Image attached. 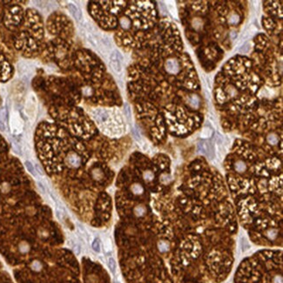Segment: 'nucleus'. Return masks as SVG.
<instances>
[{"label": "nucleus", "instance_id": "obj_1", "mask_svg": "<svg viewBox=\"0 0 283 283\" xmlns=\"http://www.w3.org/2000/svg\"><path fill=\"white\" fill-rule=\"evenodd\" d=\"M37 111V98L34 94H30L27 98L26 105H25V113L28 115V117L34 118Z\"/></svg>", "mask_w": 283, "mask_h": 283}, {"label": "nucleus", "instance_id": "obj_2", "mask_svg": "<svg viewBox=\"0 0 283 283\" xmlns=\"http://www.w3.org/2000/svg\"><path fill=\"white\" fill-rule=\"evenodd\" d=\"M11 128L13 133L19 134L23 130V122L20 119L19 114L13 113L11 119Z\"/></svg>", "mask_w": 283, "mask_h": 283}, {"label": "nucleus", "instance_id": "obj_3", "mask_svg": "<svg viewBox=\"0 0 283 283\" xmlns=\"http://www.w3.org/2000/svg\"><path fill=\"white\" fill-rule=\"evenodd\" d=\"M202 145H203V149H204V154L207 155L210 159H213V158L215 156L213 141V140H209V141L202 140Z\"/></svg>", "mask_w": 283, "mask_h": 283}, {"label": "nucleus", "instance_id": "obj_4", "mask_svg": "<svg viewBox=\"0 0 283 283\" xmlns=\"http://www.w3.org/2000/svg\"><path fill=\"white\" fill-rule=\"evenodd\" d=\"M66 164L71 167H78L81 164V159L80 157L74 152H71L67 155L66 158Z\"/></svg>", "mask_w": 283, "mask_h": 283}, {"label": "nucleus", "instance_id": "obj_5", "mask_svg": "<svg viewBox=\"0 0 283 283\" xmlns=\"http://www.w3.org/2000/svg\"><path fill=\"white\" fill-rule=\"evenodd\" d=\"M166 69L168 73L175 74L180 71V65L176 59L172 58L166 62Z\"/></svg>", "mask_w": 283, "mask_h": 283}, {"label": "nucleus", "instance_id": "obj_6", "mask_svg": "<svg viewBox=\"0 0 283 283\" xmlns=\"http://www.w3.org/2000/svg\"><path fill=\"white\" fill-rule=\"evenodd\" d=\"M68 8H69L70 12L72 13V15L73 16V18L75 19L76 21L81 22L83 16H82V12H81L80 9L74 4H68Z\"/></svg>", "mask_w": 283, "mask_h": 283}, {"label": "nucleus", "instance_id": "obj_7", "mask_svg": "<svg viewBox=\"0 0 283 283\" xmlns=\"http://www.w3.org/2000/svg\"><path fill=\"white\" fill-rule=\"evenodd\" d=\"M18 71H19L20 75H27L30 72V68L28 66V65L24 62H21L19 63L18 65Z\"/></svg>", "mask_w": 283, "mask_h": 283}, {"label": "nucleus", "instance_id": "obj_8", "mask_svg": "<svg viewBox=\"0 0 283 283\" xmlns=\"http://www.w3.org/2000/svg\"><path fill=\"white\" fill-rule=\"evenodd\" d=\"M213 135V131L210 126H205L200 132V138L204 139H210Z\"/></svg>", "mask_w": 283, "mask_h": 283}, {"label": "nucleus", "instance_id": "obj_9", "mask_svg": "<svg viewBox=\"0 0 283 283\" xmlns=\"http://www.w3.org/2000/svg\"><path fill=\"white\" fill-rule=\"evenodd\" d=\"M110 65L115 73H121L122 67H121V62L119 60H110Z\"/></svg>", "mask_w": 283, "mask_h": 283}, {"label": "nucleus", "instance_id": "obj_10", "mask_svg": "<svg viewBox=\"0 0 283 283\" xmlns=\"http://www.w3.org/2000/svg\"><path fill=\"white\" fill-rule=\"evenodd\" d=\"M266 141L268 142V144L272 145V146H275L278 144L279 142V138H278V135L275 134V133H270L267 135L266 137Z\"/></svg>", "mask_w": 283, "mask_h": 283}, {"label": "nucleus", "instance_id": "obj_11", "mask_svg": "<svg viewBox=\"0 0 283 283\" xmlns=\"http://www.w3.org/2000/svg\"><path fill=\"white\" fill-rule=\"evenodd\" d=\"M246 165L243 160H238L234 164V169L238 172H244L246 171Z\"/></svg>", "mask_w": 283, "mask_h": 283}, {"label": "nucleus", "instance_id": "obj_12", "mask_svg": "<svg viewBox=\"0 0 283 283\" xmlns=\"http://www.w3.org/2000/svg\"><path fill=\"white\" fill-rule=\"evenodd\" d=\"M158 248L159 250V252L161 253H166L169 250L170 245L169 243L167 241H160L158 243Z\"/></svg>", "mask_w": 283, "mask_h": 283}, {"label": "nucleus", "instance_id": "obj_13", "mask_svg": "<svg viewBox=\"0 0 283 283\" xmlns=\"http://www.w3.org/2000/svg\"><path fill=\"white\" fill-rule=\"evenodd\" d=\"M110 60H119L123 61V56L118 50H113L110 54Z\"/></svg>", "mask_w": 283, "mask_h": 283}, {"label": "nucleus", "instance_id": "obj_14", "mask_svg": "<svg viewBox=\"0 0 283 283\" xmlns=\"http://www.w3.org/2000/svg\"><path fill=\"white\" fill-rule=\"evenodd\" d=\"M24 165H25L27 170L30 172V173H31L32 176L37 177V173H38V172H37V171L35 169V167H34L30 161H25V162H24Z\"/></svg>", "mask_w": 283, "mask_h": 283}, {"label": "nucleus", "instance_id": "obj_15", "mask_svg": "<svg viewBox=\"0 0 283 283\" xmlns=\"http://www.w3.org/2000/svg\"><path fill=\"white\" fill-rule=\"evenodd\" d=\"M132 192L134 193V194H137V195H139V194H141L142 192H143V191H144V189L142 187V186L141 185H139V184H138V183H136V184H133L132 186Z\"/></svg>", "mask_w": 283, "mask_h": 283}, {"label": "nucleus", "instance_id": "obj_16", "mask_svg": "<svg viewBox=\"0 0 283 283\" xmlns=\"http://www.w3.org/2000/svg\"><path fill=\"white\" fill-rule=\"evenodd\" d=\"M250 50H251V44L249 42H246L239 49V52L241 53L246 54V53H248L250 52Z\"/></svg>", "mask_w": 283, "mask_h": 283}, {"label": "nucleus", "instance_id": "obj_17", "mask_svg": "<svg viewBox=\"0 0 283 283\" xmlns=\"http://www.w3.org/2000/svg\"><path fill=\"white\" fill-rule=\"evenodd\" d=\"M108 266H109L111 272H112L113 274H115L116 268H117V265H116L115 260L113 259V257H110V258L108 259Z\"/></svg>", "mask_w": 283, "mask_h": 283}, {"label": "nucleus", "instance_id": "obj_18", "mask_svg": "<svg viewBox=\"0 0 283 283\" xmlns=\"http://www.w3.org/2000/svg\"><path fill=\"white\" fill-rule=\"evenodd\" d=\"M104 249L106 250V252H110L113 249L112 241L109 238H106L104 240Z\"/></svg>", "mask_w": 283, "mask_h": 283}, {"label": "nucleus", "instance_id": "obj_19", "mask_svg": "<svg viewBox=\"0 0 283 283\" xmlns=\"http://www.w3.org/2000/svg\"><path fill=\"white\" fill-rule=\"evenodd\" d=\"M134 213L137 216H142L144 215V213H146V208L143 206H138L137 208H135L134 210Z\"/></svg>", "mask_w": 283, "mask_h": 283}, {"label": "nucleus", "instance_id": "obj_20", "mask_svg": "<svg viewBox=\"0 0 283 283\" xmlns=\"http://www.w3.org/2000/svg\"><path fill=\"white\" fill-rule=\"evenodd\" d=\"M143 177H144L145 180H147V181H151V180H153L154 175H153L152 172H151V171H146V172H144V173H143Z\"/></svg>", "mask_w": 283, "mask_h": 283}, {"label": "nucleus", "instance_id": "obj_21", "mask_svg": "<svg viewBox=\"0 0 283 283\" xmlns=\"http://www.w3.org/2000/svg\"><path fill=\"white\" fill-rule=\"evenodd\" d=\"M266 236L270 240H274L277 237V230L275 229H270L266 232Z\"/></svg>", "mask_w": 283, "mask_h": 283}, {"label": "nucleus", "instance_id": "obj_22", "mask_svg": "<svg viewBox=\"0 0 283 283\" xmlns=\"http://www.w3.org/2000/svg\"><path fill=\"white\" fill-rule=\"evenodd\" d=\"M92 247L96 253H99L100 252V241L98 239H95L92 244Z\"/></svg>", "mask_w": 283, "mask_h": 283}, {"label": "nucleus", "instance_id": "obj_23", "mask_svg": "<svg viewBox=\"0 0 283 283\" xmlns=\"http://www.w3.org/2000/svg\"><path fill=\"white\" fill-rule=\"evenodd\" d=\"M239 20H240V19H239L238 15L233 14V15L230 16V18L228 19V23H229L230 24H237L238 22H239Z\"/></svg>", "mask_w": 283, "mask_h": 283}, {"label": "nucleus", "instance_id": "obj_24", "mask_svg": "<svg viewBox=\"0 0 283 283\" xmlns=\"http://www.w3.org/2000/svg\"><path fill=\"white\" fill-rule=\"evenodd\" d=\"M241 246H242V249L246 251V250H247L249 247H250V245H249V243H248V241H246V238H241Z\"/></svg>", "mask_w": 283, "mask_h": 283}, {"label": "nucleus", "instance_id": "obj_25", "mask_svg": "<svg viewBox=\"0 0 283 283\" xmlns=\"http://www.w3.org/2000/svg\"><path fill=\"white\" fill-rule=\"evenodd\" d=\"M190 101H191V102H189V103H190L191 105H192L193 106H198V104H199V98H198L196 96L191 97Z\"/></svg>", "mask_w": 283, "mask_h": 283}, {"label": "nucleus", "instance_id": "obj_26", "mask_svg": "<svg viewBox=\"0 0 283 283\" xmlns=\"http://www.w3.org/2000/svg\"><path fill=\"white\" fill-rule=\"evenodd\" d=\"M125 113H126V117L128 119L131 118V110H130V106H129L128 104L125 105Z\"/></svg>", "mask_w": 283, "mask_h": 283}, {"label": "nucleus", "instance_id": "obj_27", "mask_svg": "<svg viewBox=\"0 0 283 283\" xmlns=\"http://www.w3.org/2000/svg\"><path fill=\"white\" fill-rule=\"evenodd\" d=\"M73 249H74V252L76 253V254H80L81 248H80V246L78 245V244H75L74 246H73Z\"/></svg>", "mask_w": 283, "mask_h": 283}, {"label": "nucleus", "instance_id": "obj_28", "mask_svg": "<svg viewBox=\"0 0 283 283\" xmlns=\"http://www.w3.org/2000/svg\"><path fill=\"white\" fill-rule=\"evenodd\" d=\"M102 174H101V172H100V171L98 169H96L93 171V176H94V178L96 179H98L99 178V176H101Z\"/></svg>", "mask_w": 283, "mask_h": 283}, {"label": "nucleus", "instance_id": "obj_29", "mask_svg": "<svg viewBox=\"0 0 283 283\" xmlns=\"http://www.w3.org/2000/svg\"><path fill=\"white\" fill-rule=\"evenodd\" d=\"M230 37H231V38H232L233 40L236 39V38H237V32H230Z\"/></svg>", "mask_w": 283, "mask_h": 283}, {"label": "nucleus", "instance_id": "obj_30", "mask_svg": "<svg viewBox=\"0 0 283 283\" xmlns=\"http://www.w3.org/2000/svg\"><path fill=\"white\" fill-rule=\"evenodd\" d=\"M113 283H120V282H119V281H117V280H114V281H113Z\"/></svg>", "mask_w": 283, "mask_h": 283}]
</instances>
